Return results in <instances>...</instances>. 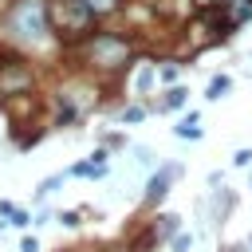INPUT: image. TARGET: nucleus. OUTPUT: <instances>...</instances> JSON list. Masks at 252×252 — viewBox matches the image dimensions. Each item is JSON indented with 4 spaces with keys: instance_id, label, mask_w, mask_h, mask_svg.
<instances>
[{
    "instance_id": "20e7f679",
    "label": "nucleus",
    "mask_w": 252,
    "mask_h": 252,
    "mask_svg": "<svg viewBox=\"0 0 252 252\" xmlns=\"http://www.w3.org/2000/svg\"><path fill=\"white\" fill-rule=\"evenodd\" d=\"M165 185H169V169H161V173L150 181V193H146V197H150V201H158V197L165 193Z\"/></svg>"
},
{
    "instance_id": "9b49d317",
    "label": "nucleus",
    "mask_w": 252,
    "mask_h": 252,
    "mask_svg": "<svg viewBox=\"0 0 252 252\" xmlns=\"http://www.w3.org/2000/svg\"><path fill=\"white\" fill-rule=\"evenodd\" d=\"M248 252H252V236H248Z\"/></svg>"
},
{
    "instance_id": "1a4fd4ad",
    "label": "nucleus",
    "mask_w": 252,
    "mask_h": 252,
    "mask_svg": "<svg viewBox=\"0 0 252 252\" xmlns=\"http://www.w3.org/2000/svg\"><path fill=\"white\" fill-rule=\"evenodd\" d=\"M173 248H177V252H189V248H193V236H177Z\"/></svg>"
},
{
    "instance_id": "9d476101",
    "label": "nucleus",
    "mask_w": 252,
    "mask_h": 252,
    "mask_svg": "<svg viewBox=\"0 0 252 252\" xmlns=\"http://www.w3.org/2000/svg\"><path fill=\"white\" fill-rule=\"evenodd\" d=\"M20 252H39V244H35V240H24V244H20Z\"/></svg>"
},
{
    "instance_id": "0eeeda50",
    "label": "nucleus",
    "mask_w": 252,
    "mask_h": 252,
    "mask_svg": "<svg viewBox=\"0 0 252 252\" xmlns=\"http://www.w3.org/2000/svg\"><path fill=\"white\" fill-rule=\"evenodd\" d=\"M181 102H185V91H181V87H173V91L165 94V106H181Z\"/></svg>"
},
{
    "instance_id": "7ed1b4c3",
    "label": "nucleus",
    "mask_w": 252,
    "mask_h": 252,
    "mask_svg": "<svg viewBox=\"0 0 252 252\" xmlns=\"http://www.w3.org/2000/svg\"><path fill=\"white\" fill-rule=\"evenodd\" d=\"M94 51H98L102 59H110V63H114V59H122V55H126V43H118V39L102 35V39H94Z\"/></svg>"
},
{
    "instance_id": "39448f33",
    "label": "nucleus",
    "mask_w": 252,
    "mask_h": 252,
    "mask_svg": "<svg viewBox=\"0 0 252 252\" xmlns=\"http://www.w3.org/2000/svg\"><path fill=\"white\" fill-rule=\"evenodd\" d=\"M177 138H201V126H197V114H189L181 126H177Z\"/></svg>"
},
{
    "instance_id": "f257e3e1",
    "label": "nucleus",
    "mask_w": 252,
    "mask_h": 252,
    "mask_svg": "<svg viewBox=\"0 0 252 252\" xmlns=\"http://www.w3.org/2000/svg\"><path fill=\"white\" fill-rule=\"evenodd\" d=\"M91 4L87 0H55L51 4V24L59 28V35H79V32H87V24H91Z\"/></svg>"
},
{
    "instance_id": "f03ea898",
    "label": "nucleus",
    "mask_w": 252,
    "mask_h": 252,
    "mask_svg": "<svg viewBox=\"0 0 252 252\" xmlns=\"http://www.w3.org/2000/svg\"><path fill=\"white\" fill-rule=\"evenodd\" d=\"M12 28L24 39H39L47 32V8H43V0H20V8L12 16Z\"/></svg>"
},
{
    "instance_id": "6e6552de",
    "label": "nucleus",
    "mask_w": 252,
    "mask_h": 252,
    "mask_svg": "<svg viewBox=\"0 0 252 252\" xmlns=\"http://www.w3.org/2000/svg\"><path fill=\"white\" fill-rule=\"evenodd\" d=\"M87 4H91V12H110L118 0H87Z\"/></svg>"
},
{
    "instance_id": "423d86ee",
    "label": "nucleus",
    "mask_w": 252,
    "mask_h": 252,
    "mask_svg": "<svg viewBox=\"0 0 252 252\" xmlns=\"http://www.w3.org/2000/svg\"><path fill=\"white\" fill-rule=\"evenodd\" d=\"M228 87H232V83H228L224 75H217V79L209 83V98H220V94H228Z\"/></svg>"
}]
</instances>
